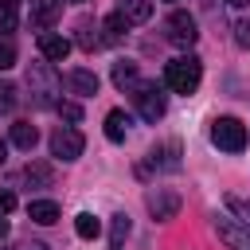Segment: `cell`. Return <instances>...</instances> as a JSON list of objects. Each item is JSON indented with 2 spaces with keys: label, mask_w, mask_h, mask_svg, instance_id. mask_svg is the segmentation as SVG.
<instances>
[{
  "label": "cell",
  "mask_w": 250,
  "mask_h": 250,
  "mask_svg": "<svg viewBox=\"0 0 250 250\" xmlns=\"http://www.w3.org/2000/svg\"><path fill=\"white\" fill-rule=\"evenodd\" d=\"M199 82H203V62L195 59V55H180V59H172L168 66H164V86L172 90V94H195L199 90Z\"/></svg>",
  "instance_id": "6da1fadb"
},
{
  "label": "cell",
  "mask_w": 250,
  "mask_h": 250,
  "mask_svg": "<svg viewBox=\"0 0 250 250\" xmlns=\"http://www.w3.org/2000/svg\"><path fill=\"white\" fill-rule=\"evenodd\" d=\"M27 86H31V98H35V105H55L59 98V78H55V70H51V62H31V70H27Z\"/></svg>",
  "instance_id": "7a4b0ae2"
},
{
  "label": "cell",
  "mask_w": 250,
  "mask_h": 250,
  "mask_svg": "<svg viewBox=\"0 0 250 250\" xmlns=\"http://www.w3.org/2000/svg\"><path fill=\"white\" fill-rule=\"evenodd\" d=\"M129 94H133V105H137V113H141L145 121H160V117H164L168 102H164V90H160L156 82H137Z\"/></svg>",
  "instance_id": "3957f363"
},
{
  "label": "cell",
  "mask_w": 250,
  "mask_h": 250,
  "mask_svg": "<svg viewBox=\"0 0 250 250\" xmlns=\"http://www.w3.org/2000/svg\"><path fill=\"white\" fill-rule=\"evenodd\" d=\"M211 141L223 152H242L246 148V125L238 117H215L211 121Z\"/></svg>",
  "instance_id": "277c9868"
},
{
  "label": "cell",
  "mask_w": 250,
  "mask_h": 250,
  "mask_svg": "<svg viewBox=\"0 0 250 250\" xmlns=\"http://www.w3.org/2000/svg\"><path fill=\"white\" fill-rule=\"evenodd\" d=\"M82 133L74 129V125H59L55 133H51V156L55 160H62V164H70V160H78L82 156Z\"/></svg>",
  "instance_id": "5b68a950"
},
{
  "label": "cell",
  "mask_w": 250,
  "mask_h": 250,
  "mask_svg": "<svg viewBox=\"0 0 250 250\" xmlns=\"http://www.w3.org/2000/svg\"><path fill=\"white\" fill-rule=\"evenodd\" d=\"M211 227H215V234H219L230 250H250V227L238 223L234 215H211Z\"/></svg>",
  "instance_id": "8992f818"
},
{
  "label": "cell",
  "mask_w": 250,
  "mask_h": 250,
  "mask_svg": "<svg viewBox=\"0 0 250 250\" xmlns=\"http://www.w3.org/2000/svg\"><path fill=\"white\" fill-rule=\"evenodd\" d=\"M145 207L152 211L156 223H168V219H176V211H180V195H176L172 188H148V191H145Z\"/></svg>",
  "instance_id": "52a82bcc"
},
{
  "label": "cell",
  "mask_w": 250,
  "mask_h": 250,
  "mask_svg": "<svg viewBox=\"0 0 250 250\" xmlns=\"http://www.w3.org/2000/svg\"><path fill=\"white\" fill-rule=\"evenodd\" d=\"M164 35H168V43H176V47H191V43L199 39V31H195V16H188V12H172V16L164 20Z\"/></svg>",
  "instance_id": "ba28073f"
},
{
  "label": "cell",
  "mask_w": 250,
  "mask_h": 250,
  "mask_svg": "<svg viewBox=\"0 0 250 250\" xmlns=\"http://www.w3.org/2000/svg\"><path fill=\"white\" fill-rule=\"evenodd\" d=\"M39 55L47 62H62L70 55V39L66 35H55V31H39Z\"/></svg>",
  "instance_id": "9c48e42d"
},
{
  "label": "cell",
  "mask_w": 250,
  "mask_h": 250,
  "mask_svg": "<svg viewBox=\"0 0 250 250\" xmlns=\"http://www.w3.org/2000/svg\"><path fill=\"white\" fill-rule=\"evenodd\" d=\"M59 16H62V0H31V23L35 27L51 31Z\"/></svg>",
  "instance_id": "30bf717a"
},
{
  "label": "cell",
  "mask_w": 250,
  "mask_h": 250,
  "mask_svg": "<svg viewBox=\"0 0 250 250\" xmlns=\"http://www.w3.org/2000/svg\"><path fill=\"white\" fill-rule=\"evenodd\" d=\"M148 164H152V168H164V172H176V168H180V145H176V141L156 145V148L148 152Z\"/></svg>",
  "instance_id": "8fae6325"
},
{
  "label": "cell",
  "mask_w": 250,
  "mask_h": 250,
  "mask_svg": "<svg viewBox=\"0 0 250 250\" xmlns=\"http://www.w3.org/2000/svg\"><path fill=\"white\" fill-rule=\"evenodd\" d=\"M66 90L78 94V98H90V94H98V74L94 70H70L66 74Z\"/></svg>",
  "instance_id": "7c38bea8"
},
{
  "label": "cell",
  "mask_w": 250,
  "mask_h": 250,
  "mask_svg": "<svg viewBox=\"0 0 250 250\" xmlns=\"http://www.w3.org/2000/svg\"><path fill=\"white\" fill-rule=\"evenodd\" d=\"M102 31H105V35H102V43H121V39H125V31H129V20H125L121 12H113V16H105V20H102Z\"/></svg>",
  "instance_id": "4fadbf2b"
},
{
  "label": "cell",
  "mask_w": 250,
  "mask_h": 250,
  "mask_svg": "<svg viewBox=\"0 0 250 250\" xmlns=\"http://www.w3.org/2000/svg\"><path fill=\"white\" fill-rule=\"evenodd\" d=\"M35 141H39V133H35V125H31V121H12V145H16V148L31 152V148H35Z\"/></svg>",
  "instance_id": "5bb4252c"
},
{
  "label": "cell",
  "mask_w": 250,
  "mask_h": 250,
  "mask_svg": "<svg viewBox=\"0 0 250 250\" xmlns=\"http://www.w3.org/2000/svg\"><path fill=\"white\" fill-rule=\"evenodd\" d=\"M27 215H31L35 223L51 227V223H59V203H51V199H31V203H27Z\"/></svg>",
  "instance_id": "9a60e30c"
},
{
  "label": "cell",
  "mask_w": 250,
  "mask_h": 250,
  "mask_svg": "<svg viewBox=\"0 0 250 250\" xmlns=\"http://www.w3.org/2000/svg\"><path fill=\"white\" fill-rule=\"evenodd\" d=\"M117 12H121L129 23H145V20L152 16V0H121Z\"/></svg>",
  "instance_id": "2e32d148"
},
{
  "label": "cell",
  "mask_w": 250,
  "mask_h": 250,
  "mask_svg": "<svg viewBox=\"0 0 250 250\" xmlns=\"http://www.w3.org/2000/svg\"><path fill=\"white\" fill-rule=\"evenodd\" d=\"M125 133H129V117H125L121 109H109V113H105V137H109L113 145H121Z\"/></svg>",
  "instance_id": "e0dca14e"
},
{
  "label": "cell",
  "mask_w": 250,
  "mask_h": 250,
  "mask_svg": "<svg viewBox=\"0 0 250 250\" xmlns=\"http://www.w3.org/2000/svg\"><path fill=\"white\" fill-rule=\"evenodd\" d=\"M113 82H117V90H133V86L141 82L137 62H113Z\"/></svg>",
  "instance_id": "ac0fdd59"
},
{
  "label": "cell",
  "mask_w": 250,
  "mask_h": 250,
  "mask_svg": "<svg viewBox=\"0 0 250 250\" xmlns=\"http://www.w3.org/2000/svg\"><path fill=\"white\" fill-rule=\"evenodd\" d=\"M98 31H102V23L94 27L90 20H78V47H82V51H94V47H102V35H98Z\"/></svg>",
  "instance_id": "d6986e66"
},
{
  "label": "cell",
  "mask_w": 250,
  "mask_h": 250,
  "mask_svg": "<svg viewBox=\"0 0 250 250\" xmlns=\"http://www.w3.org/2000/svg\"><path fill=\"white\" fill-rule=\"evenodd\" d=\"M125 238H129V215H113V223H109V250H125Z\"/></svg>",
  "instance_id": "ffe728a7"
},
{
  "label": "cell",
  "mask_w": 250,
  "mask_h": 250,
  "mask_svg": "<svg viewBox=\"0 0 250 250\" xmlns=\"http://www.w3.org/2000/svg\"><path fill=\"white\" fill-rule=\"evenodd\" d=\"M227 211H230L238 223L250 227V199H246V195H234V191H230V195H227Z\"/></svg>",
  "instance_id": "44dd1931"
},
{
  "label": "cell",
  "mask_w": 250,
  "mask_h": 250,
  "mask_svg": "<svg viewBox=\"0 0 250 250\" xmlns=\"http://www.w3.org/2000/svg\"><path fill=\"white\" fill-rule=\"evenodd\" d=\"M74 230H78V238H98V230H102V223L90 215V211H82L78 219H74Z\"/></svg>",
  "instance_id": "7402d4cb"
},
{
  "label": "cell",
  "mask_w": 250,
  "mask_h": 250,
  "mask_svg": "<svg viewBox=\"0 0 250 250\" xmlns=\"http://www.w3.org/2000/svg\"><path fill=\"white\" fill-rule=\"evenodd\" d=\"M16 4H20V0H0V31H4V35L16 31V20H20V16H16Z\"/></svg>",
  "instance_id": "603a6c76"
},
{
  "label": "cell",
  "mask_w": 250,
  "mask_h": 250,
  "mask_svg": "<svg viewBox=\"0 0 250 250\" xmlns=\"http://www.w3.org/2000/svg\"><path fill=\"white\" fill-rule=\"evenodd\" d=\"M27 180H35V184H47L51 180V168L47 164H27V172H23Z\"/></svg>",
  "instance_id": "cb8c5ba5"
},
{
  "label": "cell",
  "mask_w": 250,
  "mask_h": 250,
  "mask_svg": "<svg viewBox=\"0 0 250 250\" xmlns=\"http://www.w3.org/2000/svg\"><path fill=\"white\" fill-rule=\"evenodd\" d=\"M8 66H16V47H12V39L0 43V70H8Z\"/></svg>",
  "instance_id": "d4e9b609"
},
{
  "label": "cell",
  "mask_w": 250,
  "mask_h": 250,
  "mask_svg": "<svg viewBox=\"0 0 250 250\" xmlns=\"http://www.w3.org/2000/svg\"><path fill=\"white\" fill-rule=\"evenodd\" d=\"M55 109H59V113H62V117H66V121H78V117H82V109H78V105H74V102H62V98H59V102H55Z\"/></svg>",
  "instance_id": "484cf974"
},
{
  "label": "cell",
  "mask_w": 250,
  "mask_h": 250,
  "mask_svg": "<svg viewBox=\"0 0 250 250\" xmlns=\"http://www.w3.org/2000/svg\"><path fill=\"white\" fill-rule=\"evenodd\" d=\"M234 39H238V47H250V20L234 23Z\"/></svg>",
  "instance_id": "4316f807"
},
{
  "label": "cell",
  "mask_w": 250,
  "mask_h": 250,
  "mask_svg": "<svg viewBox=\"0 0 250 250\" xmlns=\"http://www.w3.org/2000/svg\"><path fill=\"white\" fill-rule=\"evenodd\" d=\"M16 105V86H0V109H12Z\"/></svg>",
  "instance_id": "83f0119b"
},
{
  "label": "cell",
  "mask_w": 250,
  "mask_h": 250,
  "mask_svg": "<svg viewBox=\"0 0 250 250\" xmlns=\"http://www.w3.org/2000/svg\"><path fill=\"white\" fill-rule=\"evenodd\" d=\"M12 207H16V195H12V191H4V188H0V215H8V211H12Z\"/></svg>",
  "instance_id": "f1b7e54d"
},
{
  "label": "cell",
  "mask_w": 250,
  "mask_h": 250,
  "mask_svg": "<svg viewBox=\"0 0 250 250\" xmlns=\"http://www.w3.org/2000/svg\"><path fill=\"white\" fill-rule=\"evenodd\" d=\"M20 250H51V246H47V242H23Z\"/></svg>",
  "instance_id": "f546056e"
},
{
  "label": "cell",
  "mask_w": 250,
  "mask_h": 250,
  "mask_svg": "<svg viewBox=\"0 0 250 250\" xmlns=\"http://www.w3.org/2000/svg\"><path fill=\"white\" fill-rule=\"evenodd\" d=\"M4 238H8V219L0 215V242H4Z\"/></svg>",
  "instance_id": "4dcf8cb0"
},
{
  "label": "cell",
  "mask_w": 250,
  "mask_h": 250,
  "mask_svg": "<svg viewBox=\"0 0 250 250\" xmlns=\"http://www.w3.org/2000/svg\"><path fill=\"white\" fill-rule=\"evenodd\" d=\"M227 4H234V8H246V4H250V0H227Z\"/></svg>",
  "instance_id": "1f68e13d"
},
{
  "label": "cell",
  "mask_w": 250,
  "mask_h": 250,
  "mask_svg": "<svg viewBox=\"0 0 250 250\" xmlns=\"http://www.w3.org/2000/svg\"><path fill=\"white\" fill-rule=\"evenodd\" d=\"M4 152H8V145H4V141H0V164H4Z\"/></svg>",
  "instance_id": "d6a6232c"
},
{
  "label": "cell",
  "mask_w": 250,
  "mask_h": 250,
  "mask_svg": "<svg viewBox=\"0 0 250 250\" xmlns=\"http://www.w3.org/2000/svg\"><path fill=\"white\" fill-rule=\"evenodd\" d=\"M70 4H86V0H70Z\"/></svg>",
  "instance_id": "836d02e7"
}]
</instances>
